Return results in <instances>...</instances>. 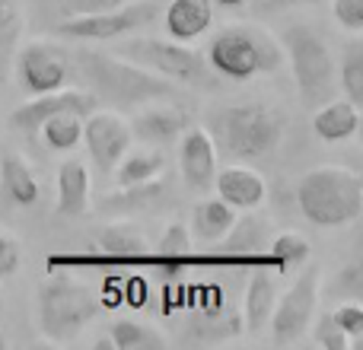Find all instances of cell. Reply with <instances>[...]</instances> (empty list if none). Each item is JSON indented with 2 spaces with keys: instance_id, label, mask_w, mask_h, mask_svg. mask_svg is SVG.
I'll use <instances>...</instances> for the list:
<instances>
[{
  "instance_id": "obj_1",
  "label": "cell",
  "mask_w": 363,
  "mask_h": 350,
  "mask_svg": "<svg viewBox=\"0 0 363 350\" xmlns=\"http://www.w3.org/2000/svg\"><path fill=\"white\" fill-rule=\"evenodd\" d=\"M303 217L322 230H341L363 213V179L345 166H319L296 185Z\"/></svg>"
},
{
  "instance_id": "obj_2",
  "label": "cell",
  "mask_w": 363,
  "mask_h": 350,
  "mask_svg": "<svg viewBox=\"0 0 363 350\" xmlns=\"http://www.w3.org/2000/svg\"><path fill=\"white\" fill-rule=\"evenodd\" d=\"M77 64L93 83V96H106L121 106H144V102L169 99L176 89L166 77H157L153 70L140 67V64L128 61L121 55H102V51L77 48Z\"/></svg>"
},
{
  "instance_id": "obj_3",
  "label": "cell",
  "mask_w": 363,
  "mask_h": 350,
  "mask_svg": "<svg viewBox=\"0 0 363 350\" xmlns=\"http://www.w3.org/2000/svg\"><path fill=\"white\" fill-rule=\"evenodd\" d=\"M207 64L226 80H252L274 74L284 64V48L262 26H226L207 45Z\"/></svg>"
},
{
  "instance_id": "obj_4",
  "label": "cell",
  "mask_w": 363,
  "mask_h": 350,
  "mask_svg": "<svg viewBox=\"0 0 363 350\" xmlns=\"http://www.w3.org/2000/svg\"><path fill=\"white\" fill-rule=\"evenodd\" d=\"M211 140L223 147L226 153L242 159H258L274 153L284 137V115L271 106L245 102V106H226L213 112L211 118Z\"/></svg>"
},
{
  "instance_id": "obj_5",
  "label": "cell",
  "mask_w": 363,
  "mask_h": 350,
  "mask_svg": "<svg viewBox=\"0 0 363 350\" xmlns=\"http://www.w3.org/2000/svg\"><path fill=\"white\" fill-rule=\"evenodd\" d=\"M281 48L290 57L296 93L306 108H319L335 96V57L325 38L313 26H290L281 35Z\"/></svg>"
},
{
  "instance_id": "obj_6",
  "label": "cell",
  "mask_w": 363,
  "mask_h": 350,
  "mask_svg": "<svg viewBox=\"0 0 363 350\" xmlns=\"http://www.w3.org/2000/svg\"><path fill=\"white\" fill-rule=\"evenodd\" d=\"M99 315V300L67 274H55L38 290V325L51 341H70Z\"/></svg>"
},
{
  "instance_id": "obj_7",
  "label": "cell",
  "mask_w": 363,
  "mask_h": 350,
  "mask_svg": "<svg viewBox=\"0 0 363 350\" xmlns=\"http://www.w3.org/2000/svg\"><path fill=\"white\" fill-rule=\"evenodd\" d=\"M319 283H322V268L319 264H306L296 274V281L287 287V293L274 300V309H271L268 319L274 344H296L309 332L315 309H319Z\"/></svg>"
},
{
  "instance_id": "obj_8",
  "label": "cell",
  "mask_w": 363,
  "mask_h": 350,
  "mask_svg": "<svg viewBox=\"0 0 363 350\" xmlns=\"http://www.w3.org/2000/svg\"><path fill=\"white\" fill-rule=\"evenodd\" d=\"M157 4L153 0H131L115 10H99V13H80V16H64L55 26V32L70 42H112L128 32H138L140 26L157 19Z\"/></svg>"
},
{
  "instance_id": "obj_9",
  "label": "cell",
  "mask_w": 363,
  "mask_h": 350,
  "mask_svg": "<svg viewBox=\"0 0 363 350\" xmlns=\"http://www.w3.org/2000/svg\"><path fill=\"white\" fill-rule=\"evenodd\" d=\"M115 55L128 57V61L140 64V67L153 70L157 77H166V80L191 83V80H201V74H204V61H201V55L194 48H188L185 42L128 38L125 45H118Z\"/></svg>"
},
{
  "instance_id": "obj_10",
  "label": "cell",
  "mask_w": 363,
  "mask_h": 350,
  "mask_svg": "<svg viewBox=\"0 0 363 350\" xmlns=\"http://www.w3.org/2000/svg\"><path fill=\"white\" fill-rule=\"evenodd\" d=\"M70 77V61L67 51L57 48L55 42L45 38H32L29 45H23L16 55V80L26 93H51V89L67 86Z\"/></svg>"
},
{
  "instance_id": "obj_11",
  "label": "cell",
  "mask_w": 363,
  "mask_h": 350,
  "mask_svg": "<svg viewBox=\"0 0 363 350\" xmlns=\"http://www.w3.org/2000/svg\"><path fill=\"white\" fill-rule=\"evenodd\" d=\"M83 144H86V153L93 159V166L99 172H115L118 159L131 150V125L128 118H121L118 112H89L83 118Z\"/></svg>"
},
{
  "instance_id": "obj_12",
  "label": "cell",
  "mask_w": 363,
  "mask_h": 350,
  "mask_svg": "<svg viewBox=\"0 0 363 350\" xmlns=\"http://www.w3.org/2000/svg\"><path fill=\"white\" fill-rule=\"evenodd\" d=\"M96 108V96L86 93V89H51V93H38L32 96L29 102H23V106L13 108L10 115V125L16 128V131H26V134H35L38 125H42L45 118H51V115L57 112H74L80 115V118H86L89 112Z\"/></svg>"
},
{
  "instance_id": "obj_13",
  "label": "cell",
  "mask_w": 363,
  "mask_h": 350,
  "mask_svg": "<svg viewBox=\"0 0 363 350\" xmlns=\"http://www.w3.org/2000/svg\"><path fill=\"white\" fill-rule=\"evenodd\" d=\"M179 169L191 191H211L217 175V144L204 128H185L179 134Z\"/></svg>"
},
{
  "instance_id": "obj_14",
  "label": "cell",
  "mask_w": 363,
  "mask_h": 350,
  "mask_svg": "<svg viewBox=\"0 0 363 350\" xmlns=\"http://www.w3.org/2000/svg\"><path fill=\"white\" fill-rule=\"evenodd\" d=\"M128 125H131L134 137H140L144 144L163 147V144L179 140V134L188 128V115L176 106H160V99H157L150 106H140Z\"/></svg>"
},
{
  "instance_id": "obj_15",
  "label": "cell",
  "mask_w": 363,
  "mask_h": 350,
  "mask_svg": "<svg viewBox=\"0 0 363 350\" xmlns=\"http://www.w3.org/2000/svg\"><path fill=\"white\" fill-rule=\"evenodd\" d=\"M213 191H217L220 201H226L236 210H255V207L264 204V194H268V185L255 169L249 166H226V169H217L213 175Z\"/></svg>"
},
{
  "instance_id": "obj_16",
  "label": "cell",
  "mask_w": 363,
  "mask_h": 350,
  "mask_svg": "<svg viewBox=\"0 0 363 350\" xmlns=\"http://www.w3.org/2000/svg\"><path fill=\"white\" fill-rule=\"evenodd\" d=\"M163 23L172 42H194L213 26V0H169Z\"/></svg>"
},
{
  "instance_id": "obj_17",
  "label": "cell",
  "mask_w": 363,
  "mask_h": 350,
  "mask_svg": "<svg viewBox=\"0 0 363 350\" xmlns=\"http://www.w3.org/2000/svg\"><path fill=\"white\" fill-rule=\"evenodd\" d=\"M89 166L83 159H64L57 166V213L61 217H83L89 210Z\"/></svg>"
},
{
  "instance_id": "obj_18",
  "label": "cell",
  "mask_w": 363,
  "mask_h": 350,
  "mask_svg": "<svg viewBox=\"0 0 363 350\" xmlns=\"http://www.w3.org/2000/svg\"><path fill=\"white\" fill-rule=\"evenodd\" d=\"M313 131L319 134L325 144H345L360 131V108L351 99H328L315 108L313 115Z\"/></svg>"
},
{
  "instance_id": "obj_19",
  "label": "cell",
  "mask_w": 363,
  "mask_h": 350,
  "mask_svg": "<svg viewBox=\"0 0 363 350\" xmlns=\"http://www.w3.org/2000/svg\"><path fill=\"white\" fill-rule=\"evenodd\" d=\"M236 207H230L220 198H207L194 207L191 213V230L201 242H220V239L230 236L233 223H236Z\"/></svg>"
},
{
  "instance_id": "obj_20",
  "label": "cell",
  "mask_w": 363,
  "mask_h": 350,
  "mask_svg": "<svg viewBox=\"0 0 363 350\" xmlns=\"http://www.w3.org/2000/svg\"><path fill=\"white\" fill-rule=\"evenodd\" d=\"M0 185H4L6 198L19 207H32L38 201V179L32 166L16 153H6L0 159Z\"/></svg>"
},
{
  "instance_id": "obj_21",
  "label": "cell",
  "mask_w": 363,
  "mask_h": 350,
  "mask_svg": "<svg viewBox=\"0 0 363 350\" xmlns=\"http://www.w3.org/2000/svg\"><path fill=\"white\" fill-rule=\"evenodd\" d=\"M274 300H277L274 277H271L268 271H255V274L249 277V287H245V328H249L252 334H258L262 325H268Z\"/></svg>"
},
{
  "instance_id": "obj_22",
  "label": "cell",
  "mask_w": 363,
  "mask_h": 350,
  "mask_svg": "<svg viewBox=\"0 0 363 350\" xmlns=\"http://www.w3.org/2000/svg\"><path fill=\"white\" fill-rule=\"evenodd\" d=\"M166 169V157L160 150H128L115 166L118 188H144Z\"/></svg>"
},
{
  "instance_id": "obj_23",
  "label": "cell",
  "mask_w": 363,
  "mask_h": 350,
  "mask_svg": "<svg viewBox=\"0 0 363 350\" xmlns=\"http://www.w3.org/2000/svg\"><path fill=\"white\" fill-rule=\"evenodd\" d=\"M38 134L42 140L51 147L55 153H70L80 147V137H83V118L74 112H57L51 118H45L38 125Z\"/></svg>"
},
{
  "instance_id": "obj_24",
  "label": "cell",
  "mask_w": 363,
  "mask_h": 350,
  "mask_svg": "<svg viewBox=\"0 0 363 350\" xmlns=\"http://www.w3.org/2000/svg\"><path fill=\"white\" fill-rule=\"evenodd\" d=\"M108 344L115 350H160L166 341L160 338V332H153L150 325H140V322H131V319H118V322H112Z\"/></svg>"
},
{
  "instance_id": "obj_25",
  "label": "cell",
  "mask_w": 363,
  "mask_h": 350,
  "mask_svg": "<svg viewBox=\"0 0 363 350\" xmlns=\"http://www.w3.org/2000/svg\"><path fill=\"white\" fill-rule=\"evenodd\" d=\"M99 249L112 258H140L147 252V242L128 226H108L99 232Z\"/></svg>"
},
{
  "instance_id": "obj_26",
  "label": "cell",
  "mask_w": 363,
  "mask_h": 350,
  "mask_svg": "<svg viewBox=\"0 0 363 350\" xmlns=\"http://www.w3.org/2000/svg\"><path fill=\"white\" fill-rule=\"evenodd\" d=\"M268 258L277 271H290L309 258V242L300 236V232H281V236L271 242Z\"/></svg>"
},
{
  "instance_id": "obj_27",
  "label": "cell",
  "mask_w": 363,
  "mask_h": 350,
  "mask_svg": "<svg viewBox=\"0 0 363 350\" xmlns=\"http://www.w3.org/2000/svg\"><path fill=\"white\" fill-rule=\"evenodd\" d=\"M341 89H345V99L363 102V42L354 38L345 51V61H341Z\"/></svg>"
},
{
  "instance_id": "obj_28",
  "label": "cell",
  "mask_w": 363,
  "mask_h": 350,
  "mask_svg": "<svg viewBox=\"0 0 363 350\" xmlns=\"http://www.w3.org/2000/svg\"><path fill=\"white\" fill-rule=\"evenodd\" d=\"M188 249H191V236H188V230L182 223H169V230H166L163 239H160V261L176 264L188 255Z\"/></svg>"
},
{
  "instance_id": "obj_29",
  "label": "cell",
  "mask_w": 363,
  "mask_h": 350,
  "mask_svg": "<svg viewBox=\"0 0 363 350\" xmlns=\"http://www.w3.org/2000/svg\"><path fill=\"white\" fill-rule=\"evenodd\" d=\"M309 328H313V341L322 350H347V347H351V338H347V334L335 325L332 312L319 315V319H315V325H309Z\"/></svg>"
},
{
  "instance_id": "obj_30",
  "label": "cell",
  "mask_w": 363,
  "mask_h": 350,
  "mask_svg": "<svg viewBox=\"0 0 363 350\" xmlns=\"http://www.w3.org/2000/svg\"><path fill=\"white\" fill-rule=\"evenodd\" d=\"M332 319L351 341L363 334V306L360 303H341V306L332 312Z\"/></svg>"
},
{
  "instance_id": "obj_31",
  "label": "cell",
  "mask_w": 363,
  "mask_h": 350,
  "mask_svg": "<svg viewBox=\"0 0 363 350\" xmlns=\"http://www.w3.org/2000/svg\"><path fill=\"white\" fill-rule=\"evenodd\" d=\"M332 13L347 32H363V0H332Z\"/></svg>"
},
{
  "instance_id": "obj_32",
  "label": "cell",
  "mask_w": 363,
  "mask_h": 350,
  "mask_svg": "<svg viewBox=\"0 0 363 350\" xmlns=\"http://www.w3.org/2000/svg\"><path fill=\"white\" fill-rule=\"evenodd\" d=\"M131 0H57L61 16H80V13H99V10H115Z\"/></svg>"
},
{
  "instance_id": "obj_33",
  "label": "cell",
  "mask_w": 363,
  "mask_h": 350,
  "mask_svg": "<svg viewBox=\"0 0 363 350\" xmlns=\"http://www.w3.org/2000/svg\"><path fill=\"white\" fill-rule=\"evenodd\" d=\"M19 261H23V255H19V242L13 236H4V232H0V281L16 274Z\"/></svg>"
},
{
  "instance_id": "obj_34",
  "label": "cell",
  "mask_w": 363,
  "mask_h": 350,
  "mask_svg": "<svg viewBox=\"0 0 363 350\" xmlns=\"http://www.w3.org/2000/svg\"><path fill=\"white\" fill-rule=\"evenodd\" d=\"M13 32H16V6L0 4V42H6Z\"/></svg>"
},
{
  "instance_id": "obj_35",
  "label": "cell",
  "mask_w": 363,
  "mask_h": 350,
  "mask_svg": "<svg viewBox=\"0 0 363 350\" xmlns=\"http://www.w3.org/2000/svg\"><path fill=\"white\" fill-rule=\"evenodd\" d=\"M296 4H315V0H268V6H296Z\"/></svg>"
},
{
  "instance_id": "obj_36",
  "label": "cell",
  "mask_w": 363,
  "mask_h": 350,
  "mask_svg": "<svg viewBox=\"0 0 363 350\" xmlns=\"http://www.w3.org/2000/svg\"><path fill=\"white\" fill-rule=\"evenodd\" d=\"M213 4H217V6H242L245 0H213Z\"/></svg>"
}]
</instances>
